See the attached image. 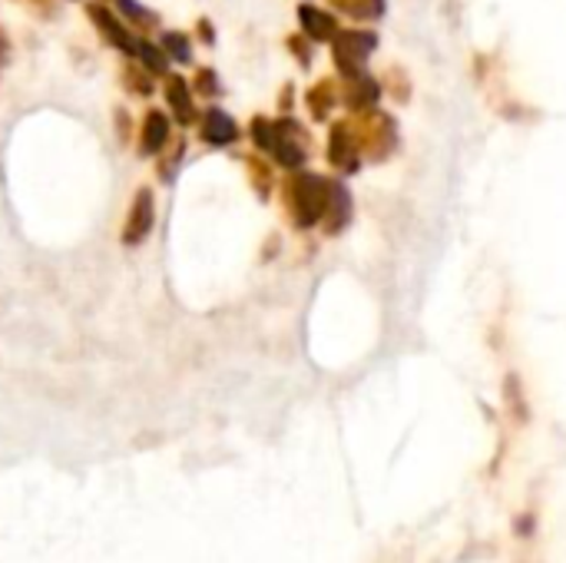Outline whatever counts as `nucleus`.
Returning a JSON list of instances; mask_svg holds the SVG:
<instances>
[{"label":"nucleus","mask_w":566,"mask_h":563,"mask_svg":"<svg viewBox=\"0 0 566 563\" xmlns=\"http://www.w3.org/2000/svg\"><path fill=\"white\" fill-rule=\"evenodd\" d=\"M249 136H252V143H255L259 153L272 156L285 169H302L308 163V149H312L308 129L295 116H289V113H282L279 119L252 116Z\"/></svg>","instance_id":"f257e3e1"},{"label":"nucleus","mask_w":566,"mask_h":563,"mask_svg":"<svg viewBox=\"0 0 566 563\" xmlns=\"http://www.w3.org/2000/svg\"><path fill=\"white\" fill-rule=\"evenodd\" d=\"M328 189H332V179H325L318 173L292 169V176L282 186V196H285V209H289V219L295 229L322 226L325 209H328Z\"/></svg>","instance_id":"f03ea898"},{"label":"nucleus","mask_w":566,"mask_h":563,"mask_svg":"<svg viewBox=\"0 0 566 563\" xmlns=\"http://www.w3.org/2000/svg\"><path fill=\"white\" fill-rule=\"evenodd\" d=\"M355 133H358V146H361V156H368L371 163H381L395 153L398 146V123L395 116H388L385 110H368V113H358V119H352Z\"/></svg>","instance_id":"7ed1b4c3"},{"label":"nucleus","mask_w":566,"mask_h":563,"mask_svg":"<svg viewBox=\"0 0 566 563\" xmlns=\"http://www.w3.org/2000/svg\"><path fill=\"white\" fill-rule=\"evenodd\" d=\"M378 46V33L375 30H338L332 40V56L342 76H358L365 73L368 56Z\"/></svg>","instance_id":"20e7f679"},{"label":"nucleus","mask_w":566,"mask_h":563,"mask_svg":"<svg viewBox=\"0 0 566 563\" xmlns=\"http://www.w3.org/2000/svg\"><path fill=\"white\" fill-rule=\"evenodd\" d=\"M86 17H90V23L99 30V37H103L106 46L119 50L123 56H133V50H136V33L123 23V17H119L116 10H109L106 3L93 0V3H86Z\"/></svg>","instance_id":"39448f33"},{"label":"nucleus","mask_w":566,"mask_h":563,"mask_svg":"<svg viewBox=\"0 0 566 563\" xmlns=\"http://www.w3.org/2000/svg\"><path fill=\"white\" fill-rule=\"evenodd\" d=\"M328 163L345 176L361 169V146H358V133H355L352 119L332 123V129H328Z\"/></svg>","instance_id":"423d86ee"},{"label":"nucleus","mask_w":566,"mask_h":563,"mask_svg":"<svg viewBox=\"0 0 566 563\" xmlns=\"http://www.w3.org/2000/svg\"><path fill=\"white\" fill-rule=\"evenodd\" d=\"M163 100H166L169 116H172L179 126H196V123H199L196 93H192V86H189V80H186V76H179V73H166V76H163Z\"/></svg>","instance_id":"0eeeda50"},{"label":"nucleus","mask_w":566,"mask_h":563,"mask_svg":"<svg viewBox=\"0 0 566 563\" xmlns=\"http://www.w3.org/2000/svg\"><path fill=\"white\" fill-rule=\"evenodd\" d=\"M156 226V199H153V189H139L129 202V212H126V226H123V246H139L146 242V236L153 232Z\"/></svg>","instance_id":"6e6552de"},{"label":"nucleus","mask_w":566,"mask_h":563,"mask_svg":"<svg viewBox=\"0 0 566 563\" xmlns=\"http://www.w3.org/2000/svg\"><path fill=\"white\" fill-rule=\"evenodd\" d=\"M199 136L206 146L212 149H226L239 139V123L222 110V106H209L202 116H199Z\"/></svg>","instance_id":"1a4fd4ad"},{"label":"nucleus","mask_w":566,"mask_h":563,"mask_svg":"<svg viewBox=\"0 0 566 563\" xmlns=\"http://www.w3.org/2000/svg\"><path fill=\"white\" fill-rule=\"evenodd\" d=\"M169 139H172V116L166 110H149L143 116V126H139L136 153L139 156H159Z\"/></svg>","instance_id":"9d476101"},{"label":"nucleus","mask_w":566,"mask_h":563,"mask_svg":"<svg viewBox=\"0 0 566 563\" xmlns=\"http://www.w3.org/2000/svg\"><path fill=\"white\" fill-rule=\"evenodd\" d=\"M381 83L375 80V76H368V73H358V76H345V83H342V103L358 116V113H368V110H375L378 106V100H381Z\"/></svg>","instance_id":"9b49d317"},{"label":"nucleus","mask_w":566,"mask_h":563,"mask_svg":"<svg viewBox=\"0 0 566 563\" xmlns=\"http://www.w3.org/2000/svg\"><path fill=\"white\" fill-rule=\"evenodd\" d=\"M298 23H302V33L312 40V43H332L335 33L342 30L338 27V17L318 3H302L298 7Z\"/></svg>","instance_id":"f8f14e48"},{"label":"nucleus","mask_w":566,"mask_h":563,"mask_svg":"<svg viewBox=\"0 0 566 563\" xmlns=\"http://www.w3.org/2000/svg\"><path fill=\"white\" fill-rule=\"evenodd\" d=\"M352 222V192L345 189V183L332 179V189H328V209H325V219H322V229L328 236H338L345 232Z\"/></svg>","instance_id":"ddd939ff"},{"label":"nucleus","mask_w":566,"mask_h":563,"mask_svg":"<svg viewBox=\"0 0 566 563\" xmlns=\"http://www.w3.org/2000/svg\"><path fill=\"white\" fill-rule=\"evenodd\" d=\"M338 100H342V90H338V83H335L332 76L318 80V83L305 93L308 113H312V119H318V123H325V119L332 116V110H335Z\"/></svg>","instance_id":"4468645a"},{"label":"nucleus","mask_w":566,"mask_h":563,"mask_svg":"<svg viewBox=\"0 0 566 563\" xmlns=\"http://www.w3.org/2000/svg\"><path fill=\"white\" fill-rule=\"evenodd\" d=\"M113 7H116V13L123 17V23H126L133 33L146 37V33L159 30V13L149 10V7H143L139 0H113Z\"/></svg>","instance_id":"2eb2a0df"},{"label":"nucleus","mask_w":566,"mask_h":563,"mask_svg":"<svg viewBox=\"0 0 566 563\" xmlns=\"http://www.w3.org/2000/svg\"><path fill=\"white\" fill-rule=\"evenodd\" d=\"M119 80H123V90L133 93V96H153V93H156V76H153L143 63H136L133 56L123 60Z\"/></svg>","instance_id":"dca6fc26"},{"label":"nucleus","mask_w":566,"mask_h":563,"mask_svg":"<svg viewBox=\"0 0 566 563\" xmlns=\"http://www.w3.org/2000/svg\"><path fill=\"white\" fill-rule=\"evenodd\" d=\"M133 60L136 63H143L153 76H166L169 73V56L163 53V46L159 43H153V40H146V37H139L136 33V50H133Z\"/></svg>","instance_id":"f3484780"},{"label":"nucleus","mask_w":566,"mask_h":563,"mask_svg":"<svg viewBox=\"0 0 566 563\" xmlns=\"http://www.w3.org/2000/svg\"><path fill=\"white\" fill-rule=\"evenodd\" d=\"M156 159H159V163H156V176H159L163 183H172L176 173H179V166H182V159H186V136L169 139L166 149H163Z\"/></svg>","instance_id":"a211bd4d"},{"label":"nucleus","mask_w":566,"mask_h":563,"mask_svg":"<svg viewBox=\"0 0 566 563\" xmlns=\"http://www.w3.org/2000/svg\"><path fill=\"white\" fill-rule=\"evenodd\" d=\"M242 166L249 173V183L255 189L259 199H269L272 196V186H275V176H272V166L259 156H242Z\"/></svg>","instance_id":"6ab92c4d"},{"label":"nucleus","mask_w":566,"mask_h":563,"mask_svg":"<svg viewBox=\"0 0 566 563\" xmlns=\"http://www.w3.org/2000/svg\"><path fill=\"white\" fill-rule=\"evenodd\" d=\"M163 53L172 60V63H192V43L182 30H159V40Z\"/></svg>","instance_id":"aec40b11"},{"label":"nucleus","mask_w":566,"mask_h":563,"mask_svg":"<svg viewBox=\"0 0 566 563\" xmlns=\"http://www.w3.org/2000/svg\"><path fill=\"white\" fill-rule=\"evenodd\" d=\"M328 3L352 20H378L385 13V0H328Z\"/></svg>","instance_id":"412c9836"},{"label":"nucleus","mask_w":566,"mask_h":563,"mask_svg":"<svg viewBox=\"0 0 566 563\" xmlns=\"http://www.w3.org/2000/svg\"><path fill=\"white\" fill-rule=\"evenodd\" d=\"M189 86H192L196 96H206V100L222 96V83H219V73H216L212 66H199L196 76L189 80Z\"/></svg>","instance_id":"4be33fe9"},{"label":"nucleus","mask_w":566,"mask_h":563,"mask_svg":"<svg viewBox=\"0 0 566 563\" xmlns=\"http://www.w3.org/2000/svg\"><path fill=\"white\" fill-rule=\"evenodd\" d=\"M405 83H408L405 70H398V66H395V70H388V73H385V86H381V90H388L398 103H408V100H411V90H408Z\"/></svg>","instance_id":"5701e85b"},{"label":"nucleus","mask_w":566,"mask_h":563,"mask_svg":"<svg viewBox=\"0 0 566 563\" xmlns=\"http://www.w3.org/2000/svg\"><path fill=\"white\" fill-rule=\"evenodd\" d=\"M285 46L295 53V60H298V66H312V40L305 37V33H292L289 40H285Z\"/></svg>","instance_id":"b1692460"},{"label":"nucleus","mask_w":566,"mask_h":563,"mask_svg":"<svg viewBox=\"0 0 566 563\" xmlns=\"http://www.w3.org/2000/svg\"><path fill=\"white\" fill-rule=\"evenodd\" d=\"M196 30H199V40H202V43H216V27H212L209 17H199Z\"/></svg>","instance_id":"393cba45"},{"label":"nucleus","mask_w":566,"mask_h":563,"mask_svg":"<svg viewBox=\"0 0 566 563\" xmlns=\"http://www.w3.org/2000/svg\"><path fill=\"white\" fill-rule=\"evenodd\" d=\"M116 126H119V139H123V143H129V116H126V110H123V106L116 110Z\"/></svg>","instance_id":"a878e982"},{"label":"nucleus","mask_w":566,"mask_h":563,"mask_svg":"<svg viewBox=\"0 0 566 563\" xmlns=\"http://www.w3.org/2000/svg\"><path fill=\"white\" fill-rule=\"evenodd\" d=\"M292 106H295V90H292V83H289V86L282 90V96H279V110H282V113H289Z\"/></svg>","instance_id":"bb28decb"},{"label":"nucleus","mask_w":566,"mask_h":563,"mask_svg":"<svg viewBox=\"0 0 566 563\" xmlns=\"http://www.w3.org/2000/svg\"><path fill=\"white\" fill-rule=\"evenodd\" d=\"M7 56H10V43H7V37L0 30V63H7Z\"/></svg>","instance_id":"cd10ccee"}]
</instances>
